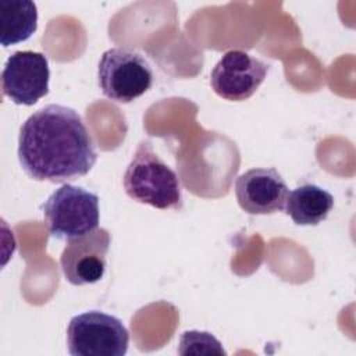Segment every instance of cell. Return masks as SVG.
<instances>
[{
  "label": "cell",
  "mask_w": 356,
  "mask_h": 356,
  "mask_svg": "<svg viewBox=\"0 0 356 356\" xmlns=\"http://www.w3.org/2000/svg\"><path fill=\"white\" fill-rule=\"evenodd\" d=\"M129 334L122 321L111 314L92 310L70 320L67 346L72 356H124Z\"/></svg>",
  "instance_id": "5"
},
{
  "label": "cell",
  "mask_w": 356,
  "mask_h": 356,
  "mask_svg": "<svg viewBox=\"0 0 356 356\" xmlns=\"http://www.w3.org/2000/svg\"><path fill=\"white\" fill-rule=\"evenodd\" d=\"M36 28L38 8L33 1H0V43L3 47L29 39Z\"/></svg>",
  "instance_id": "11"
},
{
  "label": "cell",
  "mask_w": 356,
  "mask_h": 356,
  "mask_svg": "<svg viewBox=\"0 0 356 356\" xmlns=\"http://www.w3.org/2000/svg\"><path fill=\"white\" fill-rule=\"evenodd\" d=\"M334 207V197L314 184H303L288 193L285 213L296 225H317L324 221Z\"/></svg>",
  "instance_id": "10"
},
{
  "label": "cell",
  "mask_w": 356,
  "mask_h": 356,
  "mask_svg": "<svg viewBox=\"0 0 356 356\" xmlns=\"http://www.w3.org/2000/svg\"><path fill=\"white\" fill-rule=\"evenodd\" d=\"M50 70L47 57L39 51L13 53L1 71V89L13 103L33 106L49 93Z\"/></svg>",
  "instance_id": "6"
},
{
  "label": "cell",
  "mask_w": 356,
  "mask_h": 356,
  "mask_svg": "<svg viewBox=\"0 0 356 356\" xmlns=\"http://www.w3.org/2000/svg\"><path fill=\"white\" fill-rule=\"evenodd\" d=\"M97 81L106 97L118 103H131L152 88L153 70L135 49L113 47L100 57Z\"/></svg>",
  "instance_id": "4"
},
{
  "label": "cell",
  "mask_w": 356,
  "mask_h": 356,
  "mask_svg": "<svg viewBox=\"0 0 356 356\" xmlns=\"http://www.w3.org/2000/svg\"><path fill=\"white\" fill-rule=\"evenodd\" d=\"M51 236L74 239L99 228V196L81 186L64 184L42 206Z\"/></svg>",
  "instance_id": "3"
},
{
  "label": "cell",
  "mask_w": 356,
  "mask_h": 356,
  "mask_svg": "<svg viewBox=\"0 0 356 356\" xmlns=\"http://www.w3.org/2000/svg\"><path fill=\"white\" fill-rule=\"evenodd\" d=\"M270 65L243 50L227 51L210 75L213 90L222 99L243 102L264 82Z\"/></svg>",
  "instance_id": "7"
},
{
  "label": "cell",
  "mask_w": 356,
  "mask_h": 356,
  "mask_svg": "<svg viewBox=\"0 0 356 356\" xmlns=\"http://www.w3.org/2000/svg\"><path fill=\"white\" fill-rule=\"evenodd\" d=\"M288 186L275 168H250L235 182V196L243 211L253 216L281 211L288 197Z\"/></svg>",
  "instance_id": "9"
},
{
  "label": "cell",
  "mask_w": 356,
  "mask_h": 356,
  "mask_svg": "<svg viewBox=\"0 0 356 356\" xmlns=\"http://www.w3.org/2000/svg\"><path fill=\"white\" fill-rule=\"evenodd\" d=\"M178 345L179 355H225L221 342L207 331H185Z\"/></svg>",
  "instance_id": "12"
},
{
  "label": "cell",
  "mask_w": 356,
  "mask_h": 356,
  "mask_svg": "<svg viewBox=\"0 0 356 356\" xmlns=\"http://www.w3.org/2000/svg\"><path fill=\"white\" fill-rule=\"evenodd\" d=\"M111 236L106 228L68 239L60 257L61 271L72 285H86L100 281L106 271V257Z\"/></svg>",
  "instance_id": "8"
},
{
  "label": "cell",
  "mask_w": 356,
  "mask_h": 356,
  "mask_svg": "<svg viewBox=\"0 0 356 356\" xmlns=\"http://www.w3.org/2000/svg\"><path fill=\"white\" fill-rule=\"evenodd\" d=\"M122 182L127 195L135 202L160 210L182 209L178 175L159 157L147 139L139 143Z\"/></svg>",
  "instance_id": "2"
},
{
  "label": "cell",
  "mask_w": 356,
  "mask_h": 356,
  "mask_svg": "<svg viewBox=\"0 0 356 356\" xmlns=\"http://www.w3.org/2000/svg\"><path fill=\"white\" fill-rule=\"evenodd\" d=\"M18 160L32 179L63 184L85 177L95 165L97 152L78 111L49 104L21 125Z\"/></svg>",
  "instance_id": "1"
}]
</instances>
